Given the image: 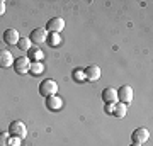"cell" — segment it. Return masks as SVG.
I'll return each mask as SVG.
<instances>
[{"label":"cell","mask_w":153,"mask_h":146,"mask_svg":"<svg viewBox=\"0 0 153 146\" xmlns=\"http://www.w3.org/2000/svg\"><path fill=\"white\" fill-rule=\"evenodd\" d=\"M56 92H58V85H56L55 80H49V78H46V80L41 82V85H39V93H41L43 97L56 95Z\"/></svg>","instance_id":"cell-1"},{"label":"cell","mask_w":153,"mask_h":146,"mask_svg":"<svg viewBox=\"0 0 153 146\" xmlns=\"http://www.w3.org/2000/svg\"><path fill=\"white\" fill-rule=\"evenodd\" d=\"M14 70L19 73V75H24V73H27L29 71V66H31V60H29V56H19L14 60Z\"/></svg>","instance_id":"cell-2"},{"label":"cell","mask_w":153,"mask_h":146,"mask_svg":"<svg viewBox=\"0 0 153 146\" xmlns=\"http://www.w3.org/2000/svg\"><path fill=\"white\" fill-rule=\"evenodd\" d=\"M9 133H10L12 138L22 139V138L26 136V133H27V129H26V124H24L22 121H14V122L9 126Z\"/></svg>","instance_id":"cell-3"},{"label":"cell","mask_w":153,"mask_h":146,"mask_svg":"<svg viewBox=\"0 0 153 146\" xmlns=\"http://www.w3.org/2000/svg\"><path fill=\"white\" fill-rule=\"evenodd\" d=\"M116 92H117V100H119L121 104H124V105H128V104L133 100V88L129 85H123L119 90H116Z\"/></svg>","instance_id":"cell-4"},{"label":"cell","mask_w":153,"mask_h":146,"mask_svg":"<svg viewBox=\"0 0 153 146\" xmlns=\"http://www.w3.org/2000/svg\"><path fill=\"white\" fill-rule=\"evenodd\" d=\"M63 27H65V21H63L61 17H53V19H49L48 24H46V31L58 34L60 31H63Z\"/></svg>","instance_id":"cell-5"},{"label":"cell","mask_w":153,"mask_h":146,"mask_svg":"<svg viewBox=\"0 0 153 146\" xmlns=\"http://www.w3.org/2000/svg\"><path fill=\"white\" fill-rule=\"evenodd\" d=\"M29 39H31V43H44L48 39V31L43 29V27H36V29L31 31Z\"/></svg>","instance_id":"cell-6"},{"label":"cell","mask_w":153,"mask_h":146,"mask_svg":"<svg viewBox=\"0 0 153 146\" xmlns=\"http://www.w3.org/2000/svg\"><path fill=\"white\" fill-rule=\"evenodd\" d=\"M148 138H150V131L145 129V127H138V129L133 131L131 134L133 143H138V145H143L145 141H148Z\"/></svg>","instance_id":"cell-7"},{"label":"cell","mask_w":153,"mask_h":146,"mask_svg":"<svg viewBox=\"0 0 153 146\" xmlns=\"http://www.w3.org/2000/svg\"><path fill=\"white\" fill-rule=\"evenodd\" d=\"M19 39H21V36L17 33V29L10 27V29H5V31H4V41H5L7 44H10V46L12 44H17Z\"/></svg>","instance_id":"cell-8"},{"label":"cell","mask_w":153,"mask_h":146,"mask_svg":"<svg viewBox=\"0 0 153 146\" xmlns=\"http://www.w3.org/2000/svg\"><path fill=\"white\" fill-rule=\"evenodd\" d=\"M46 107L49 109V110H60L61 107H63V100H61V97H58V95H49V97H46Z\"/></svg>","instance_id":"cell-9"},{"label":"cell","mask_w":153,"mask_h":146,"mask_svg":"<svg viewBox=\"0 0 153 146\" xmlns=\"http://www.w3.org/2000/svg\"><path fill=\"white\" fill-rule=\"evenodd\" d=\"M12 65H14V56H12V53L7 51V49H0V66L2 68H9Z\"/></svg>","instance_id":"cell-10"},{"label":"cell","mask_w":153,"mask_h":146,"mask_svg":"<svg viewBox=\"0 0 153 146\" xmlns=\"http://www.w3.org/2000/svg\"><path fill=\"white\" fill-rule=\"evenodd\" d=\"M100 78V68L97 65H90L85 70V80L87 82H97Z\"/></svg>","instance_id":"cell-11"},{"label":"cell","mask_w":153,"mask_h":146,"mask_svg":"<svg viewBox=\"0 0 153 146\" xmlns=\"http://www.w3.org/2000/svg\"><path fill=\"white\" fill-rule=\"evenodd\" d=\"M102 99H104L105 104H116V100H117V92H116L114 88L107 87V88H104V92H102Z\"/></svg>","instance_id":"cell-12"},{"label":"cell","mask_w":153,"mask_h":146,"mask_svg":"<svg viewBox=\"0 0 153 146\" xmlns=\"http://www.w3.org/2000/svg\"><path fill=\"white\" fill-rule=\"evenodd\" d=\"M126 110H128V105H124V104H114V109H112V114H114L117 119H123L126 116Z\"/></svg>","instance_id":"cell-13"},{"label":"cell","mask_w":153,"mask_h":146,"mask_svg":"<svg viewBox=\"0 0 153 146\" xmlns=\"http://www.w3.org/2000/svg\"><path fill=\"white\" fill-rule=\"evenodd\" d=\"M44 66L39 63V61H31V66H29V71L34 73V75H39V73H43Z\"/></svg>","instance_id":"cell-14"},{"label":"cell","mask_w":153,"mask_h":146,"mask_svg":"<svg viewBox=\"0 0 153 146\" xmlns=\"http://www.w3.org/2000/svg\"><path fill=\"white\" fill-rule=\"evenodd\" d=\"M17 46H19L22 51H29V49H31V39L29 38H21L19 43H17Z\"/></svg>","instance_id":"cell-15"},{"label":"cell","mask_w":153,"mask_h":146,"mask_svg":"<svg viewBox=\"0 0 153 146\" xmlns=\"http://www.w3.org/2000/svg\"><path fill=\"white\" fill-rule=\"evenodd\" d=\"M48 43L49 46H58V44L61 43V38H60V34H56V33H51V36H48Z\"/></svg>","instance_id":"cell-16"},{"label":"cell","mask_w":153,"mask_h":146,"mask_svg":"<svg viewBox=\"0 0 153 146\" xmlns=\"http://www.w3.org/2000/svg\"><path fill=\"white\" fill-rule=\"evenodd\" d=\"M73 76H75V80H76V82H83V80H85V71L75 70V71H73Z\"/></svg>","instance_id":"cell-17"},{"label":"cell","mask_w":153,"mask_h":146,"mask_svg":"<svg viewBox=\"0 0 153 146\" xmlns=\"http://www.w3.org/2000/svg\"><path fill=\"white\" fill-rule=\"evenodd\" d=\"M0 146H9V134L0 133Z\"/></svg>","instance_id":"cell-18"},{"label":"cell","mask_w":153,"mask_h":146,"mask_svg":"<svg viewBox=\"0 0 153 146\" xmlns=\"http://www.w3.org/2000/svg\"><path fill=\"white\" fill-rule=\"evenodd\" d=\"M31 51V58H34V60H39V58H43V53L39 51V49H29ZM29 58V60H31Z\"/></svg>","instance_id":"cell-19"},{"label":"cell","mask_w":153,"mask_h":146,"mask_svg":"<svg viewBox=\"0 0 153 146\" xmlns=\"http://www.w3.org/2000/svg\"><path fill=\"white\" fill-rule=\"evenodd\" d=\"M21 145V139L19 138H12V139H9V146H19Z\"/></svg>","instance_id":"cell-20"},{"label":"cell","mask_w":153,"mask_h":146,"mask_svg":"<svg viewBox=\"0 0 153 146\" xmlns=\"http://www.w3.org/2000/svg\"><path fill=\"white\" fill-rule=\"evenodd\" d=\"M4 14H5V2L0 0V16H4Z\"/></svg>","instance_id":"cell-21"},{"label":"cell","mask_w":153,"mask_h":146,"mask_svg":"<svg viewBox=\"0 0 153 146\" xmlns=\"http://www.w3.org/2000/svg\"><path fill=\"white\" fill-rule=\"evenodd\" d=\"M112 109H114V104H107V105H105V112L112 114Z\"/></svg>","instance_id":"cell-22"},{"label":"cell","mask_w":153,"mask_h":146,"mask_svg":"<svg viewBox=\"0 0 153 146\" xmlns=\"http://www.w3.org/2000/svg\"><path fill=\"white\" fill-rule=\"evenodd\" d=\"M131 146H141V145H138V143H133V145Z\"/></svg>","instance_id":"cell-23"}]
</instances>
